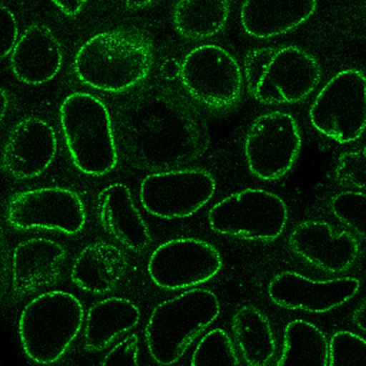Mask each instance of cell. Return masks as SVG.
<instances>
[{
  "label": "cell",
  "mask_w": 366,
  "mask_h": 366,
  "mask_svg": "<svg viewBox=\"0 0 366 366\" xmlns=\"http://www.w3.org/2000/svg\"><path fill=\"white\" fill-rule=\"evenodd\" d=\"M154 62L150 36L137 28L98 33L77 50L73 62L76 77L94 89L118 92L144 79Z\"/></svg>",
  "instance_id": "obj_1"
},
{
  "label": "cell",
  "mask_w": 366,
  "mask_h": 366,
  "mask_svg": "<svg viewBox=\"0 0 366 366\" xmlns=\"http://www.w3.org/2000/svg\"><path fill=\"white\" fill-rule=\"evenodd\" d=\"M243 68L247 92L264 104L300 102L322 78L316 58L295 45L250 49L244 55Z\"/></svg>",
  "instance_id": "obj_2"
},
{
  "label": "cell",
  "mask_w": 366,
  "mask_h": 366,
  "mask_svg": "<svg viewBox=\"0 0 366 366\" xmlns=\"http://www.w3.org/2000/svg\"><path fill=\"white\" fill-rule=\"evenodd\" d=\"M220 302L210 290L194 287L162 301L152 311L145 340L150 356L160 365H172L220 313Z\"/></svg>",
  "instance_id": "obj_3"
},
{
  "label": "cell",
  "mask_w": 366,
  "mask_h": 366,
  "mask_svg": "<svg viewBox=\"0 0 366 366\" xmlns=\"http://www.w3.org/2000/svg\"><path fill=\"white\" fill-rule=\"evenodd\" d=\"M81 301L63 290L42 292L30 300L18 320V335L25 355L32 362L50 365L60 360L82 328Z\"/></svg>",
  "instance_id": "obj_4"
},
{
  "label": "cell",
  "mask_w": 366,
  "mask_h": 366,
  "mask_svg": "<svg viewBox=\"0 0 366 366\" xmlns=\"http://www.w3.org/2000/svg\"><path fill=\"white\" fill-rule=\"evenodd\" d=\"M59 117L74 166L82 173L102 176L117 165V150L110 114L97 97L74 92L61 102Z\"/></svg>",
  "instance_id": "obj_5"
},
{
  "label": "cell",
  "mask_w": 366,
  "mask_h": 366,
  "mask_svg": "<svg viewBox=\"0 0 366 366\" xmlns=\"http://www.w3.org/2000/svg\"><path fill=\"white\" fill-rule=\"evenodd\" d=\"M288 221L285 202L277 194L246 188L214 204L207 214L214 232L249 241L269 242L279 237Z\"/></svg>",
  "instance_id": "obj_6"
},
{
  "label": "cell",
  "mask_w": 366,
  "mask_h": 366,
  "mask_svg": "<svg viewBox=\"0 0 366 366\" xmlns=\"http://www.w3.org/2000/svg\"><path fill=\"white\" fill-rule=\"evenodd\" d=\"M366 78L351 68L331 77L317 93L309 119L319 133L340 144L357 140L365 129Z\"/></svg>",
  "instance_id": "obj_7"
},
{
  "label": "cell",
  "mask_w": 366,
  "mask_h": 366,
  "mask_svg": "<svg viewBox=\"0 0 366 366\" xmlns=\"http://www.w3.org/2000/svg\"><path fill=\"white\" fill-rule=\"evenodd\" d=\"M302 148L299 124L290 113L274 110L258 116L249 126L243 151L250 173L264 181L283 177Z\"/></svg>",
  "instance_id": "obj_8"
},
{
  "label": "cell",
  "mask_w": 366,
  "mask_h": 366,
  "mask_svg": "<svg viewBox=\"0 0 366 366\" xmlns=\"http://www.w3.org/2000/svg\"><path fill=\"white\" fill-rule=\"evenodd\" d=\"M179 77L194 99L212 109L229 110L242 95L244 78L239 64L219 45L203 44L192 49L180 64Z\"/></svg>",
  "instance_id": "obj_9"
},
{
  "label": "cell",
  "mask_w": 366,
  "mask_h": 366,
  "mask_svg": "<svg viewBox=\"0 0 366 366\" xmlns=\"http://www.w3.org/2000/svg\"><path fill=\"white\" fill-rule=\"evenodd\" d=\"M5 216L8 224L18 230L46 229L71 235L84 229L86 219L79 196L60 187L15 193L7 202Z\"/></svg>",
  "instance_id": "obj_10"
},
{
  "label": "cell",
  "mask_w": 366,
  "mask_h": 366,
  "mask_svg": "<svg viewBox=\"0 0 366 366\" xmlns=\"http://www.w3.org/2000/svg\"><path fill=\"white\" fill-rule=\"evenodd\" d=\"M216 189L215 178L205 169L162 172L142 179L139 197L149 214L164 219H183L206 205Z\"/></svg>",
  "instance_id": "obj_11"
},
{
  "label": "cell",
  "mask_w": 366,
  "mask_h": 366,
  "mask_svg": "<svg viewBox=\"0 0 366 366\" xmlns=\"http://www.w3.org/2000/svg\"><path fill=\"white\" fill-rule=\"evenodd\" d=\"M222 259L212 244L197 238L168 240L157 247L147 262V272L157 287L168 290L203 284L220 271Z\"/></svg>",
  "instance_id": "obj_12"
},
{
  "label": "cell",
  "mask_w": 366,
  "mask_h": 366,
  "mask_svg": "<svg viewBox=\"0 0 366 366\" xmlns=\"http://www.w3.org/2000/svg\"><path fill=\"white\" fill-rule=\"evenodd\" d=\"M360 288V281L356 277L315 280L284 271L271 279L267 294L273 303L285 309L324 313L351 300Z\"/></svg>",
  "instance_id": "obj_13"
},
{
  "label": "cell",
  "mask_w": 366,
  "mask_h": 366,
  "mask_svg": "<svg viewBox=\"0 0 366 366\" xmlns=\"http://www.w3.org/2000/svg\"><path fill=\"white\" fill-rule=\"evenodd\" d=\"M66 257L65 247L49 238L32 237L17 244L11 259L13 298L24 299L57 283Z\"/></svg>",
  "instance_id": "obj_14"
},
{
  "label": "cell",
  "mask_w": 366,
  "mask_h": 366,
  "mask_svg": "<svg viewBox=\"0 0 366 366\" xmlns=\"http://www.w3.org/2000/svg\"><path fill=\"white\" fill-rule=\"evenodd\" d=\"M57 139L53 127L45 120L29 117L11 131L2 149L3 169L18 179H31L44 173L53 162Z\"/></svg>",
  "instance_id": "obj_15"
},
{
  "label": "cell",
  "mask_w": 366,
  "mask_h": 366,
  "mask_svg": "<svg viewBox=\"0 0 366 366\" xmlns=\"http://www.w3.org/2000/svg\"><path fill=\"white\" fill-rule=\"evenodd\" d=\"M288 242L297 255L317 269L330 273L350 269L360 253V242L351 232H337L325 221L300 222L290 233Z\"/></svg>",
  "instance_id": "obj_16"
},
{
  "label": "cell",
  "mask_w": 366,
  "mask_h": 366,
  "mask_svg": "<svg viewBox=\"0 0 366 366\" xmlns=\"http://www.w3.org/2000/svg\"><path fill=\"white\" fill-rule=\"evenodd\" d=\"M162 109L157 116L156 109L151 112L144 109L141 110L137 107L132 112L127 122L129 127V139L132 142L134 149L142 155L149 163L153 154L156 141L162 140L165 163L167 164L163 147V140H168L175 150L181 154L187 152L189 147L174 139V137L187 142L199 149L203 145L201 138L186 136L175 133L200 136V129L192 122L187 123L185 117L179 111L176 112L170 106L166 117H163ZM194 151L192 148L189 147Z\"/></svg>",
  "instance_id": "obj_17"
},
{
  "label": "cell",
  "mask_w": 366,
  "mask_h": 366,
  "mask_svg": "<svg viewBox=\"0 0 366 366\" xmlns=\"http://www.w3.org/2000/svg\"><path fill=\"white\" fill-rule=\"evenodd\" d=\"M62 61L59 41L42 24H33L24 31L10 57L14 76L29 85L43 84L53 79L60 71Z\"/></svg>",
  "instance_id": "obj_18"
},
{
  "label": "cell",
  "mask_w": 366,
  "mask_h": 366,
  "mask_svg": "<svg viewBox=\"0 0 366 366\" xmlns=\"http://www.w3.org/2000/svg\"><path fill=\"white\" fill-rule=\"evenodd\" d=\"M97 208L103 229L124 247L138 252L149 245V229L127 185L114 183L103 189Z\"/></svg>",
  "instance_id": "obj_19"
},
{
  "label": "cell",
  "mask_w": 366,
  "mask_h": 366,
  "mask_svg": "<svg viewBox=\"0 0 366 366\" xmlns=\"http://www.w3.org/2000/svg\"><path fill=\"white\" fill-rule=\"evenodd\" d=\"M317 0H244L239 20L244 32L269 39L290 31L315 13Z\"/></svg>",
  "instance_id": "obj_20"
},
{
  "label": "cell",
  "mask_w": 366,
  "mask_h": 366,
  "mask_svg": "<svg viewBox=\"0 0 366 366\" xmlns=\"http://www.w3.org/2000/svg\"><path fill=\"white\" fill-rule=\"evenodd\" d=\"M127 268V260L117 246L103 241L92 242L77 254L70 272L76 287L93 294L113 290Z\"/></svg>",
  "instance_id": "obj_21"
},
{
  "label": "cell",
  "mask_w": 366,
  "mask_h": 366,
  "mask_svg": "<svg viewBox=\"0 0 366 366\" xmlns=\"http://www.w3.org/2000/svg\"><path fill=\"white\" fill-rule=\"evenodd\" d=\"M141 319L138 306L122 297H111L92 305L85 317L84 345L89 351L107 347L122 334L135 327Z\"/></svg>",
  "instance_id": "obj_22"
},
{
  "label": "cell",
  "mask_w": 366,
  "mask_h": 366,
  "mask_svg": "<svg viewBox=\"0 0 366 366\" xmlns=\"http://www.w3.org/2000/svg\"><path fill=\"white\" fill-rule=\"evenodd\" d=\"M232 334L248 365H267L275 353L276 340L267 316L257 307L244 305L233 315Z\"/></svg>",
  "instance_id": "obj_23"
},
{
  "label": "cell",
  "mask_w": 366,
  "mask_h": 366,
  "mask_svg": "<svg viewBox=\"0 0 366 366\" xmlns=\"http://www.w3.org/2000/svg\"><path fill=\"white\" fill-rule=\"evenodd\" d=\"M229 12V0H177L172 19L180 36L201 40L219 33L227 24Z\"/></svg>",
  "instance_id": "obj_24"
},
{
  "label": "cell",
  "mask_w": 366,
  "mask_h": 366,
  "mask_svg": "<svg viewBox=\"0 0 366 366\" xmlns=\"http://www.w3.org/2000/svg\"><path fill=\"white\" fill-rule=\"evenodd\" d=\"M277 366H328V340L314 324L304 320L289 322L284 330Z\"/></svg>",
  "instance_id": "obj_25"
},
{
  "label": "cell",
  "mask_w": 366,
  "mask_h": 366,
  "mask_svg": "<svg viewBox=\"0 0 366 366\" xmlns=\"http://www.w3.org/2000/svg\"><path fill=\"white\" fill-rule=\"evenodd\" d=\"M240 364L232 340L223 329L214 328L199 341L192 352V366L238 365Z\"/></svg>",
  "instance_id": "obj_26"
},
{
  "label": "cell",
  "mask_w": 366,
  "mask_h": 366,
  "mask_svg": "<svg viewBox=\"0 0 366 366\" xmlns=\"http://www.w3.org/2000/svg\"><path fill=\"white\" fill-rule=\"evenodd\" d=\"M366 342L347 330L335 332L328 341V366H365Z\"/></svg>",
  "instance_id": "obj_27"
},
{
  "label": "cell",
  "mask_w": 366,
  "mask_h": 366,
  "mask_svg": "<svg viewBox=\"0 0 366 366\" xmlns=\"http://www.w3.org/2000/svg\"><path fill=\"white\" fill-rule=\"evenodd\" d=\"M332 214L342 224L352 229L359 237H365V194L347 190L335 194L330 202Z\"/></svg>",
  "instance_id": "obj_28"
},
{
  "label": "cell",
  "mask_w": 366,
  "mask_h": 366,
  "mask_svg": "<svg viewBox=\"0 0 366 366\" xmlns=\"http://www.w3.org/2000/svg\"><path fill=\"white\" fill-rule=\"evenodd\" d=\"M365 148L346 151L337 160L334 177L340 184L362 189L365 188Z\"/></svg>",
  "instance_id": "obj_29"
},
{
  "label": "cell",
  "mask_w": 366,
  "mask_h": 366,
  "mask_svg": "<svg viewBox=\"0 0 366 366\" xmlns=\"http://www.w3.org/2000/svg\"><path fill=\"white\" fill-rule=\"evenodd\" d=\"M139 337L130 334L112 347L104 356L102 366H136L139 365Z\"/></svg>",
  "instance_id": "obj_30"
},
{
  "label": "cell",
  "mask_w": 366,
  "mask_h": 366,
  "mask_svg": "<svg viewBox=\"0 0 366 366\" xmlns=\"http://www.w3.org/2000/svg\"><path fill=\"white\" fill-rule=\"evenodd\" d=\"M18 24L12 11L0 5V59L9 54L17 41Z\"/></svg>",
  "instance_id": "obj_31"
},
{
  "label": "cell",
  "mask_w": 366,
  "mask_h": 366,
  "mask_svg": "<svg viewBox=\"0 0 366 366\" xmlns=\"http://www.w3.org/2000/svg\"><path fill=\"white\" fill-rule=\"evenodd\" d=\"M11 252L7 233L0 223V305L10 292Z\"/></svg>",
  "instance_id": "obj_32"
},
{
  "label": "cell",
  "mask_w": 366,
  "mask_h": 366,
  "mask_svg": "<svg viewBox=\"0 0 366 366\" xmlns=\"http://www.w3.org/2000/svg\"><path fill=\"white\" fill-rule=\"evenodd\" d=\"M59 9L68 16L78 15L84 9L87 0H50Z\"/></svg>",
  "instance_id": "obj_33"
},
{
  "label": "cell",
  "mask_w": 366,
  "mask_h": 366,
  "mask_svg": "<svg viewBox=\"0 0 366 366\" xmlns=\"http://www.w3.org/2000/svg\"><path fill=\"white\" fill-rule=\"evenodd\" d=\"M180 64L174 59H168L162 64V74L169 79L179 76Z\"/></svg>",
  "instance_id": "obj_34"
},
{
  "label": "cell",
  "mask_w": 366,
  "mask_h": 366,
  "mask_svg": "<svg viewBox=\"0 0 366 366\" xmlns=\"http://www.w3.org/2000/svg\"><path fill=\"white\" fill-rule=\"evenodd\" d=\"M353 323L363 332L365 331V303L363 302L352 315Z\"/></svg>",
  "instance_id": "obj_35"
},
{
  "label": "cell",
  "mask_w": 366,
  "mask_h": 366,
  "mask_svg": "<svg viewBox=\"0 0 366 366\" xmlns=\"http://www.w3.org/2000/svg\"><path fill=\"white\" fill-rule=\"evenodd\" d=\"M154 1L155 0H124V4L127 10L134 11L145 9Z\"/></svg>",
  "instance_id": "obj_36"
},
{
  "label": "cell",
  "mask_w": 366,
  "mask_h": 366,
  "mask_svg": "<svg viewBox=\"0 0 366 366\" xmlns=\"http://www.w3.org/2000/svg\"><path fill=\"white\" fill-rule=\"evenodd\" d=\"M9 106V97L6 92L0 87V124L6 114Z\"/></svg>",
  "instance_id": "obj_37"
}]
</instances>
